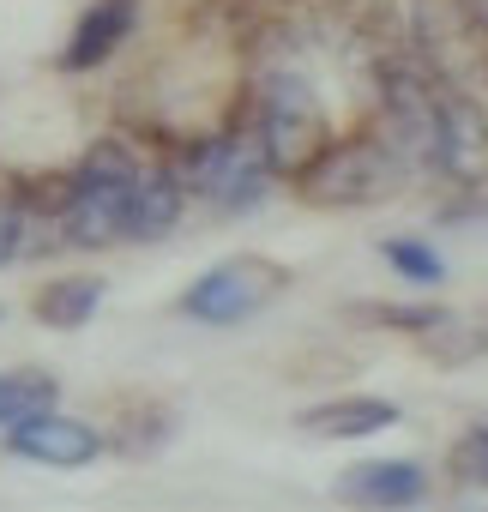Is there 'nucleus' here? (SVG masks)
I'll list each match as a JSON object with an SVG mask.
<instances>
[{
    "instance_id": "f257e3e1",
    "label": "nucleus",
    "mask_w": 488,
    "mask_h": 512,
    "mask_svg": "<svg viewBox=\"0 0 488 512\" xmlns=\"http://www.w3.org/2000/svg\"><path fill=\"white\" fill-rule=\"evenodd\" d=\"M139 163L121 139H97L73 169H67V205H61V241L67 247H115L127 241V211H133Z\"/></svg>"
},
{
    "instance_id": "f03ea898",
    "label": "nucleus",
    "mask_w": 488,
    "mask_h": 512,
    "mask_svg": "<svg viewBox=\"0 0 488 512\" xmlns=\"http://www.w3.org/2000/svg\"><path fill=\"white\" fill-rule=\"evenodd\" d=\"M296 193L308 205H326V211H356V205H374L386 199L398 181H410V169L398 163V151L380 139V133H362V139H344V145H320L296 175Z\"/></svg>"
},
{
    "instance_id": "7ed1b4c3",
    "label": "nucleus",
    "mask_w": 488,
    "mask_h": 512,
    "mask_svg": "<svg viewBox=\"0 0 488 512\" xmlns=\"http://www.w3.org/2000/svg\"><path fill=\"white\" fill-rule=\"evenodd\" d=\"M181 181H187V193H199V199L217 205L223 217H248V211H260V205L272 199L278 169H272L260 133L248 127V133H217V139L193 145Z\"/></svg>"
},
{
    "instance_id": "20e7f679",
    "label": "nucleus",
    "mask_w": 488,
    "mask_h": 512,
    "mask_svg": "<svg viewBox=\"0 0 488 512\" xmlns=\"http://www.w3.org/2000/svg\"><path fill=\"white\" fill-rule=\"evenodd\" d=\"M254 133H260L272 169H278V175H296V169L326 145V109H320L314 85H308L302 73H290V67L266 73L260 103H254Z\"/></svg>"
},
{
    "instance_id": "39448f33",
    "label": "nucleus",
    "mask_w": 488,
    "mask_h": 512,
    "mask_svg": "<svg viewBox=\"0 0 488 512\" xmlns=\"http://www.w3.org/2000/svg\"><path fill=\"white\" fill-rule=\"evenodd\" d=\"M284 290H290L284 266L254 260V253H235V260H223V266H211L205 278L187 284L181 314L199 320V326H241V320H254L260 308H272Z\"/></svg>"
},
{
    "instance_id": "423d86ee",
    "label": "nucleus",
    "mask_w": 488,
    "mask_h": 512,
    "mask_svg": "<svg viewBox=\"0 0 488 512\" xmlns=\"http://www.w3.org/2000/svg\"><path fill=\"white\" fill-rule=\"evenodd\" d=\"M7 446L31 464H55V470H79L91 458H103V434L91 422H73V416H55V410H37V416H19L7 428Z\"/></svg>"
},
{
    "instance_id": "0eeeda50",
    "label": "nucleus",
    "mask_w": 488,
    "mask_h": 512,
    "mask_svg": "<svg viewBox=\"0 0 488 512\" xmlns=\"http://www.w3.org/2000/svg\"><path fill=\"white\" fill-rule=\"evenodd\" d=\"M332 494L344 506H386V512H398V506H422L428 500V470L416 458H362V464H350L338 476Z\"/></svg>"
},
{
    "instance_id": "6e6552de",
    "label": "nucleus",
    "mask_w": 488,
    "mask_h": 512,
    "mask_svg": "<svg viewBox=\"0 0 488 512\" xmlns=\"http://www.w3.org/2000/svg\"><path fill=\"white\" fill-rule=\"evenodd\" d=\"M133 19H139V0H91L85 19H79V31H73L67 49H61V67H67V73H91V67H103V61L127 43Z\"/></svg>"
},
{
    "instance_id": "1a4fd4ad",
    "label": "nucleus",
    "mask_w": 488,
    "mask_h": 512,
    "mask_svg": "<svg viewBox=\"0 0 488 512\" xmlns=\"http://www.w3.org/2000/svg\"><path fill=\"white\" fill-rule=\"evenodd\" d=\"M398 422V404L392 398H368V392H350V398H326V404H308L296 416L302 434H320V440H368L380 428Z\"/></svg>"
},
{
    "instance_id": "9d476101",
    "label": "nucleus",
    "mask_w": 488,
    "mask_h": 512,
    "mask_svg": "<svg viewBox=\"0 0 488 512\" xmlns=\"http://www.w3.org/2000/svg\"><path fill=\"white\" fill-rule=\"evenodd\" d=\"M181 211H187V181L175 169H139L133 211H127V241H163V235H175Z\"/></svg>"
},
{
    "instance_id": "9b49d317",
    "label": "nucleus",
    "mask_w": 488,
    "mask_h": 512,
    "mask_svg": "<svg viewBox=\"0 0 488 512\" xmlns=\"http://www.w3.org/2000/svg\"><path fill=\"white\" fill-rule=\"evenodd\" d=\"M97 308H103V278H55L37 296V320L49 332H79V326H91Z\"/></svg>"
},
{
    "instance_id": "f8f14e48",
    "label": "nucleus",
    "mask_w": 488,
    "mask_h": 512,
    "mask_svg": "<svg viewBox=\"0 0 488 512\" xmlns=\"http://www.w3.org/2000/svg\"><path fill=\"white\" fill-rule=\"evenodd\" d=\"M380 260L392 266V278L398 284H410V290H440L446 284V260H440V247L434 241H422V235H386L380 241Z\"/></svg>"
},
{
    "instance_id": "ddd939ff",
    "label": "nucleus",
    "mask_w": 488,
    "mask_h": 512,
    "mask_svg": "<svg viewBox=\"0 0 488 512\" xmlns=\"http://www.w3.org/2000/svg\"><path fill=\"white\" fill-rule=\"evenodd\" d=\"M55 410V380L49 374H0V428H13L19 416Z\"/></svg>"
},
{
    "instance_id": "4468645a",
    "label": "nucleus",
    "mask_w": 488,
    "mask_h": 512,
    "mask_svg": "<svg viewBox=\"0 0 488 512\" xmlns=\"http://www.w3.org/2000/svg\"><path fill=\"white\" fill-rule=\"evenodd\" d=\"M452 482L458 488H488V416L458 434V446H452Z\"/></svg>"
},
{
    "instance_id": "2eb2a0df",
    "label": "nucleus",
    "mask_w": 488,
    "mask_h": 512,
    "mask_svg": "<svg viewBox=\"0 0 488 512\" xmlns=\"http://www.w3.org/2000/svg\"><path fill=\"white\" fill-rule=\"evenodd\" d=\"M31 241H37V217H31L19 199H0V266L25 260Z\"/></svg>"
}]
</instances>
